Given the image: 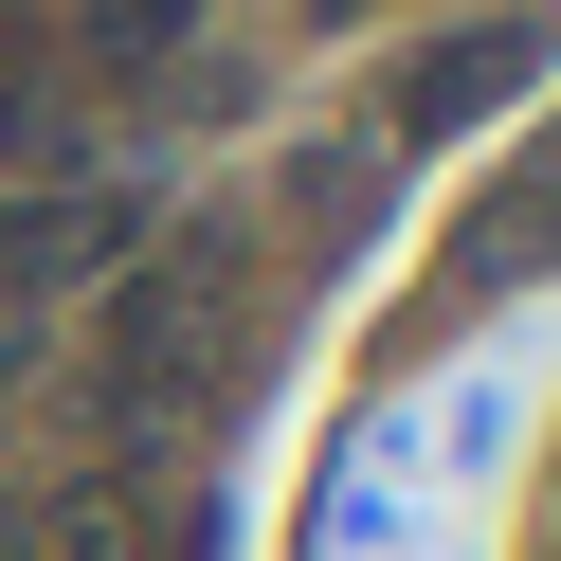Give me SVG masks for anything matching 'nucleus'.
<instances>
[{
    "mask_svg": "<svg viewBox=\"0 0 561 561\" xmlns=\"http://www.w3.org/2000/svg\"><path fill=\"white\" fill-rule=\"evenodd\" d=\"M308 236H363V146H308Z\"/></svg>",
    "mask_w": 561,
    "mask_h": 561,
    "instance_id": "5",
    "label": "nucleus"
},
{
    "mask_svg": "<svg viewBox=\"0 0 561 561\" xmlns=\"http://www.w3.org/2000/svg\"><path fill=\"white\" fill-rule=\"evenodd\" d=\"M218 344H236V236H163V254L110 290V380H91V416H110V435H182V416L218 399Z\"/></svg>",
    "mask_w": 561,
    "mask_h": 561,
    "instance_id": "1",
    "label": "nucleus"
},
{
    "mask_svg": "<svg viewBox=\"0 0 561 561\" xmlns=\"http://www.w3.org/2000/svg\"><path fill=\"white\" fill-rule=\"evenodd\" d=\"M146 272V182H37L0 199V308H73Z\"/></svg>",
    "mask_w": 561,
    "mask_h": 561,
    "instance_id": "2",
    "label": "nucleus"
},
{
    "mask_svg": "<svg viewBox=\"0 0 561 561\" xmlns=\"http://www.w3.org/2000/svg\"><path fill=\"white\" fill-rule=\"evenodd\" d=\"M525 73H543V19H489V37H435V55H399V91H380V127H399V146H435V127L507 110Z\"/></svg>",
    "mask_w": 561,
    "mask_h": 561,
    "instance_id": "3",
    "label": "nucleus"
},
{
    "mask_svg": "<svg viewBox=\"0 0 561 561\" xmlns=\"http://www.w3.org/2000/svg\"><path fill=\"white\" fill-rule=\"evenodd\" d=\"M308 19H363V0H308Z\"/></svg>",
    "mask_w": 561,
    "mask_h": 561,
    "instance_id": "6",
    "label": "nucleus"
},
{
    "mask_svg": "<svg viewBox=\"0 0 561 561\" xmlns=\"http://www.w3.org/2000/svg\"><path fill=\"white\" fill-rule=\"evenodd\" d=\"M182 37H199V0H73L91 73H182Z\"/></svg>",
    "mask_w": 561,
    "mask_h": 561,
    "instance_id": "4",
    "label": "nucleus"
}]
</instances>
